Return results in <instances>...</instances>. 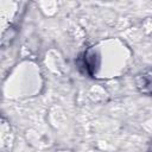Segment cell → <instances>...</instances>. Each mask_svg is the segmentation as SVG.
Segmentation results:
<instances>
[{
    "instance_id": "obj_1",
    "label": "cell",
    "mask_w": 152,
    "mask_h": 152,
    "mask_svg": "<svg viewBox=\"0 0 152 152\" xmlns=\"http://www.w3.org/2000/svg\"><path fill=\"white\" fill-rule=\"evenodd\" d=\"M148 151H150V152H152V144L150 145V148H148Z\"/></svg>"
}]
</instances>
